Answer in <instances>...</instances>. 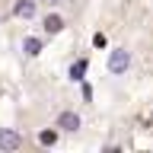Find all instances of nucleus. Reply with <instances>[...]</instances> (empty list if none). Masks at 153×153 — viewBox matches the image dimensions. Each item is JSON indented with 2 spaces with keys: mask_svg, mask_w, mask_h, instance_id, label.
I'll use <instances>...</instances> for the list:
<instances>
[{
  "mask_svg": "<svg viewBox=\"0 0 153 153\" xmlns=\"http://www.w3.org/2000/svg\"><path fill=\"white\" fill-rule=\"evenodd\" d=\"M128 64H131V54H128V51H121V48H118V51H112V57H108V70H112V74L128 70Z\"/></svg>",
  "mask_w": 153,
  "mask_h": 153,
  "instance_id": "1",
  "label": "nucleus"
},
{
  "mask_svg": "<svg viewBox=\"0 0 153 153\" xmlns=\"http://www.w3.org/2000/svg\"><path fill=\"white\" fill-rule=\"evenodd\" d=\"M19 147H22V137H19L16 131H7V128H3V131H0V150H19Z\"/></svg>",
  "mask_w": 153,
  "mask_h": 153,
  "instance_id": "2",
  "label": "nucleus"
},
{
  "mask_svg": "<svg viewBox=\"0 0 153 153\" xmlns=\"http://www.w3.org/2000/svg\"><path fill=\"white\" fill-rule=\"evenodd\" d=\"M57 128H61V131H76V128H80V115L76 112H61L57 115Z\"/></svg>",
  "mask_w": 153,
  "mask_h": 153,
  "instance_id": "3",
  "label": "nucleus"
},
{
  "mask_svg": "<svg viewBox=\"0 0 153 153\" xmlns=\"http://www.w3.org/2000/svg\"><path fill=\"white\" fill-rule=\"evenodd\" d=\"M42 29H45L48 35H57V32H61V29H64V19L57 16V13H48V16L42 19Z\"/></svg>",
  "mask_w": 153,
  "mask_h": 153,
  "instance_id": "4",
  "label": "nucleus"
},
{
  "mask_svg": "<svg viewBox=\"0 0 153 153\" xmlns=\"http://www.w3.org/2000/svg\"><path fill=\"white\" fill-rule=\"evenodd\" d=\"M13 13H16L19 19H32V16H35V0H16Z\"/></svg>",
  "mask_w": 153,
  "mask_h": 153,
  "instance_id": "5",
  "label": "nucleus"
},
{
  "mask_svg": "<svg viewBox=\"0 0 153 153\" xmlns=\"http://www.w3.org/2000/svg\"><path fill=\"white\" fill-rule=\"evenodd\" d=\"M22 51H26L29 57H35L38 51H42V38H26V42H22Z\"/></svg>",
  "mask_w": 153,
  "mask_h": 153,
  "instance_id": "6",
  "label": "nucleus"
},
{
  "mask_svg": "<svg viewBox=\"0 0 153 153\" xmlns=\"http://www.w3.org/2000/svg\"><path fill=\"white\" fill-rule=\"evenodd\" d=\"M38 143H45V147H54V143H57V131H42V134H38Z\"/></svg>",
  "mask_w": 153,
  "mask_h": 153,
  "instance_id": "7",
  "label": "nucleus"
},
{
  "mask_svg": "<svg viewBox=\"0 0 153 153\" xmlns=\"http://www.w3.org/2000/svg\"><path fill=\"white\" fill-rule=\"evenodd\" d=\"M83 74H86V61H76L70 67V80H83Z\"/></svg>",
  "mask_w": 153,
  "mask_h": 153,
  "instance_id": "8",
  "label": "nucleus"
},
{
  "mask_svg": "<svg viewBox=\"0 0 153 153\" xmlns=\"http://www.w3.org/2000/svg\"><path fill=\"white\" fill-rule=\"evenodd\" d=\"M93 45H96V48H105V35H102V32H99V35H93Z\"/></svg>",
  "mask_w": 153,
  "mask_h": 153,
  "instance_id": "9",
  "label": "nucleus"
},
{
  "mask_svg": "<svg viewBox=\"0 0 153 153\" xmlns=\"http://www.w3.org/2000/svg\"><path fill=\"white\" fill-rule=\"evenodd\" d=\"M42 3H48V7H54V3H61V0H42Z\"/></svg>",
  "mask_w": 153,
  "mask_h": 153,
  "instance_id": "10",
  "label": "nucleus"
}]
</instances>
